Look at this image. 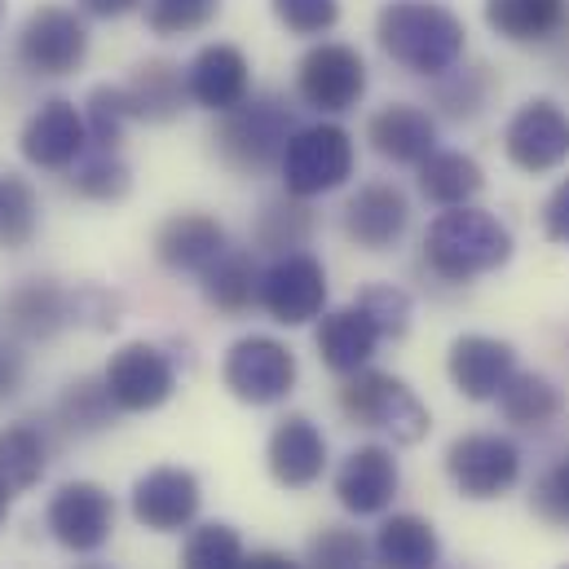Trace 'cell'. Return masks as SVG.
<instances>
[{"label": "cell", "instance_id": "obj_1", "mask_svg": "<svg viewBox=\"0 0 569 569\" xmlns=\"http://www.w3.org/2000/svg\"><path fill=\"white\" fill-rule=\"evenodd\" d=\"M376 44L402 71L437 80L463 62L468 27L441 0H389L376 13Z\"/></svg>", "mask_w": 569, "mask_h": 569}, {"label": "cell", "instance_id": "obj_2", "mask_svg": "<svg viewBox=\"0 0 569 569\" xmlns=\"http://www.w3.org/2000/svg\"><path fill=\"white\" fill-rule=\"evenodd\" d=\"M512 261V230L477 208H441L425 230V266L441 283H472L481 274H495Z\"/></svg>", "mask_w": 569, "mask_h": 569}, {"label": "cell", "instance_id": "obj_3", "mask_svg": "<svg viewBox=\"0 0 569 569\" xmlns=\"http://www.w3.org/2000/svg\"><path fill=\"white\" fill-rule=\"evenodd\" d=\"M296 133V116L279 93H252L234 111L217 116L212 150L239 177H261L283 163V150Z\"/></svg>", "mask_w": 569, "mask_h": 569}, {"label": "cell", "instance_id": "obj_4", "mask_svg": "<svg viewBox=\"0 0 569 569\" xmlns=\"http://www.w3.org/2000/svg\"><path fill=\"white\" fill-rule=\"evenodd\" d=\"M340 411H345L349 425L385 432L398 446L425 441L428 428H432V416H428L425 402L416 398V389L407 380H398L393 371H376V367H362V371L345 376Z\"/></svg>", "mask_w": 569, "mask_h": 569}, {"label": "cell", "instance_id": "obj_5", "mask_svg": "<svg viewBox=\"0 0 569 569\" xmlns=\"http://www.w3.org/2000/svg\"><path fill=\"white\" fill-rule=\"evenodd\" d=\"M13 53L36 80H67L89 62V22L67 4H36L18 27Z\"/></svg>", "mask_w": 569, "mask_h": 569}, {"label": "cell", "instance_id": "obj_6", "mask_svg": "<svg viewBox=\"0 0 569 569\" xmlns=\"http://www.w3.org/2000/svg\"><path fill=\"white\" fill-rule=\"evenodd\" d=\"M353 163H358V150H353L349 129L336 120H318V124H305L291 133L279 177H283L287 194L318 199V194L340 190L353 177Z\"/></svg>", "mask_w": 569, "mask_h": 569}, {"label": "cell", "instance_id": "obj_7", "mask_svg": "<svg viewBox=\"0 0 569 569\" xmlns=\"http://www.w3.org/2000/svg\"><path fill=\"white\" fill-rule=\"evenodd\" d=\"M367 58L345 40H318L296 62V98L322 120L353 111L367 98Z\"/></svg>", "mask_w": 569, "mask_h": 569}, {"label": "cell", "instance_id": "obj_8", "mask_svg": "<svg viewBox=\"0 0 569 569\" xmlns=\"http://www.w3.org/2000/svg\"><path fill=\"white\" fill-rule=\"evenodd\" d=\"M300 380V362L274 336H243L226 349L221 385L243 407H279Z\"/></svg>", "mask_w": 569, "mask_h": 569}, {"label": "cell", "instance_id": "obj_9", "mask_svg": "<svg viewBox=\"0 0 569 569\" xmlns=\"http://www.w3.org/2000/svg\"><path fill=\"white\" fill-rule=\"evenodd\" d=\"M446 477L472 503L499 499L521 481V446L503 432H463L446 446Z\"/></svg>", "mask_w": 569, "mask_h": 569}, {"label": "cell", "instance_id": "obj_10", "mask_svg": "<svg viewBox=\"0 0 569 569\" xmlns=\"http://www.w3.org/2000/svg\"><path fill=\"white\" fill-rule=\"evenodd\" d=\"M44 530L58 548L89 557L116 535V499L98 481H62L44 508Z\"/></svg>", "mask_w": 569, "mask_h": 569}, {"label": "cell", "instance_id": "obj_11", "mask_svg": "<svg viewBox=\"0 0 569 569\" xmlns=\"http://www.w3.org/2000/svg\"><path fill=\"white\" fill-rule=\"evenodd\" d=\"M102 380L120 416H150L177 393V362L150 340H129L111 353Z\"/></svg>", "mask_w": 569, "mask_h": 569}, {"label": "cell", "instance_id": "obj_12", "mask_svg": "<svg viewBox=\"0 0 569 569\" xmlns=\"http://www.w3.org/2000/svg\"><path fill=\"white\" fill-rule=\"evenodd\" d=\"M503 154L530 177L557 172L569 159V111L552 98L521 102L503 129Z\"/></svg>", "mask_w": 569, "mask_h": 569}, {"label": "cell", "instance_id": "obj_13", "mask_svg": "<svg viewBox=\"0 0 569 569\" xmlns=\"http://www.w3.org/2000/svg\"><path fill=\"white\" fill-rule=\"evenodd\" d=\"M261 309L279 327H309L327 313V270L309 252L274 257L261 270Z\"/></svg>", "mask_w": 569, "mask_h": 569}, {"label": "cell", "instance_id": "obj_14", "mask_svg": "<svg viewBox=\"0 0 569 569\" xmlns=\"http://www.w3.org/2000/svg\"><path fill=\"white\" fill-rule=\"evenodd\" d=\"M340 230L353 248L362 252H389L402 243L411 230V199L393 181H362L345 208H340Z\"/></svg>", "mask_w": 569, "mask_h": 569}, {"label": "cell", "instance_id": "obj_15", "mask_svg": "<svg viewBox=\"0 0 569 569\" xmlns=\"http://www.w3.org/2000/svg\"><path fill=\"white\" fill-rule=\"evenodd\" d=\"M18 150L31 168L40 172H71L84 150H89V129H84V111L71 98H49L40 102L22 133H18Z\"/></svg>", "mask_w": 569, "mask_h": 569}, {"label": "cell", "instance_id": "obj_16", "mask_svg": "<svg viewBox=\"0 0 569 569\" xmlns=\"http://www.w3.org/2000/svg\"><path fill=\"white\" fill-rule=\"evenodd\" d=\"M398 486H402V468L393 459L389 446L380 441H367V446H353L336 477H331V490H336V503L349 512V517H385L389 503L398 499Z\"/></svg>", "mask_w": 569, "mask_h": 569}, {"label": "cell", "instance_id": "obj_17", "mask_svg": "<svg viewBox=\"0 0 569 569\" xmlns=\"http://www.w3.org/2000/svg\"><path fill=\"white\" fill-rule=\"evenodd\" d=\"M199 503H203V486L190 468H150L133 481V495H129V508H133V521L146 526L150 535H181L194 526L199 517Z\"/></svg>", "mask_w": 569, "mask_h": 569}, {"label": "cell", "instance_id": "obj_18", "mask_svg": "<svg viewBox=\"0 0 569 569\" xmlns=\"http://www.w3.org/2000/svg\"><path fill=\"white\" fill-rule=\"evenodd\" d=\"M186 93L208 116L234 111L239 102L252 98V62H248V53L239 44H230V40L203 44L186 62Z\"/></svg>", "mask_w": 569, "mask_h": 569}, {"label": "cell", "instance_id": "obj_19", "mask_svg": "<svg viewBox=\"0 0 569 569\" xmlns=\"http://www.w3.org/2000/svg\"><path fill=\"white\" fill-rule=\"evenodd\" d=\"M517 371V349L499 336H481V331H468V336H455L450 340V353H446V376L455 385L459 398L468 402H495L499 389L512 380Z\"/></svg>", "mask_w": 569, "mask_h": 569}, {"label": "cell", "instance_id": "obj_20", "mask_svg": "<svg viewBox=\"0 0 569 569\" xmlns=\"http://www.w3.org/2000/svg\"><path fill=\"white\" fill-rule=\"evenodd\" d=\"M0 318L18 345H49L71 327V291L53 279H22L4 291Z\"/></svg>", "mask_w": 569, "mask_h": 569}, {"label": "cell", "instance_id": "obj_21", "mask_svg": "<svg viewBox=\"0 0 569 569\" xmlns=\"http://www.w3.org/2000/svg\"><path fill=\"white\" fill-rule=\"evenodd\" d=\"M230 252V234L208 212H172L154 230V261L168 274H203Z\"/></svg>", "mask_w": 569, "mask_h": 569}, {"label": "cell", "instance_id": "obj_22", "mask_svg": "<svg viewBox=\"0 0 569 569\" xmlns=\"http://www.w3.org/2000/svg\"><path fill=\"white\" fill-rule=\"evenodd\" d=\"M266 468L274 486L283 490H309L327 472V437L309 416H283L270 428L266 441Z\"/></svg>", "mask_w": 569, "mask_h": 569}, {"label": "cell", "instance_id": "obj_23", "mask_svg": "<svg viewBox=\"0 0 569 569\" xmlns=\"http://www.w3.org/2000/svg\"><path fill=\"white\" fill-rule=\"evenodd\" d=\"M367 142L385 163L420 168L437 150V120L416 102H389L367 120Z\"/></svg>", "mask_w": 569, "mask_h": 569}, {"label": "cell", "instance_id": "obj_24", "mask_svg": "<svg viewBox=\"0 0 569 569\" xmlns=\"http://www.w3.org/2000/svg\"><path fill=\"white\" fill-rule=\"evenodd\" d=\"M486 27L521 49H548L569 36V0H486Z\"/></svg>", "mask_w": 569, "mask_h": 569}, {"label": "cell", "instance_id": "obj_25", "mask_svg": "<svg viewBox=\"0 0 569 569\" xmlns=\"http://www.w3.org/2000/svg\"><path fill=\"white\" fill-rule=\"evenodd\" d=\"M313 349H318L322 367L345 380V376L371 367V358H376V349H380V331H376V322L362 313V305L327 309V313L318 318Z\"/></svg>", "mask_w": 569, "mask_h": 569}, {"label": "cell", "instance_id": "obj_26", "mask_svg": "<svg viewBox=\"0 0 569 569\" xmlns=\"http://www.w3.org/2000/svg\"><path fill=\"white\" fill-rule=\"evenodd\" d=\"M124 93H129V107H133L138 124H172L190 102L186 67L172 62V58H146L133 67Z\"/></svg>", "mask_w": 569, "mask_h": 569}, {"label": "cell", "instance_id": "obj_27", "mask_svg": "<svg viewBox=\"0 0 569 569\" xmlns=\"http://www.w3.org/2000/svg\"><path fill=\"white\" fill-rule=\"evenodd\" d=\"M376 566L380 569H437L441 566V539L420 512H393L376 530Z\"/></svg>", "mask_w": 569, "mask_h": 569}, {"label": "cell", "instance_id": "obj_28", "mask_svg": "<svg viewBox=\"0 0 569 569\" xmlns=\"http://www.w3.org/2000/svg\"><path fill=\"white\" fill-rule=\"evenodd\" d=\"M199 291L217 313L243 318L252 305H261V266L248 248H230L217 266L199 274Z\"/></svg>", "mask_w": 569, "mask_h": 569}, {"label": "cell", "instance_id": "obj_29", "mask_svg": "<svg viewBox=\"0 0 569 569\" xmlns=\"http://www.w3.org/2000/svg\"><path fill=\"white\" fill-rule=\"evenodd\" d=\"M416 186L428 203L437 208H463L486 190V172L472 154L463 150H432L416 168Z\"/></svg>", "mask_w": 569, "mask_h": 569}, {"label": "cell", "instance_id": "obj_30", "mask_svg": "<svg viewBox=\"0 0 569 569\" xmlns=\"http://www.w3.org/2000/svg\"><path fill=\"white\" fill-rule=\"evenodd\" d=\"M116 416H120V407L111 402L102 376H80V380H71V385L58 393V402H53V420H58V428H62L67 437L107 432V428L116 425Z\"/></svg>", "mask_w": 569, "mask_h": 569}, {"label": "cell", "instance_id": "obj_31", "mask_svg": "<svg viewBox=\"0 0 569 569\" xmlns=\"http://www.w3.org/2000/svg\"><path fill=\"white\" fill-rule=\"evenodd\" d=\"M495 402H499V416L512 428H548L566 407L561 389L539 371H512V380L499 389Z\"/></svg>", "mask_w": 569, "mask_h": 569}, {"label": "cell", "instance_id": "obj_32", "mask_svg": "<svg viewBox=\"0 0 569 569\" xmlns=\"http://www.w3.org/2000/svg\"><path fill=\"white\" fill-rule=\"evenodd\" d=\"M309 234H313L309 199H296V194H287V190L257 212V226H252V243H257V252H270V257L305 252Z\"/></svg>", "mask_w": 569, "mask_h": 569}, {"label": "cell", "instance_id": "obj_33", "mask_svg": "<svg viewBox=\"0 0 569 569\" xmlns=\"http://www.w3.org/2000/svg\"><path fill=\"white\" fill-rule=\"evenodd\" d=\"M44 468H49V437L40 428L31 420L0 428V486H9L13 495L31 490L40 486Z\"/></svg>", "mask_w": 569, "mask_h": 569}, {"label": "cell", "instance_id": "obj_34", "mask_svg": "<svg viewBox=\"0 0 569 569\" xmlns=\"http://www.w3.org/2000/svg\"><path fill=\"white\" fill-rule=\"evenodd\" d=\"M490 93H495V76L490 67H450L446 76L432 80V107L446 116V120H477L486 107H490Z\"/></svg>", "mask_w": 569, "mask_h": 569}, {"label": "cell", "instance_id": "obj_35", "mask_svg": "<svg viewBox=\"0 0 569 569\" xmlns=\"http://www.w3.org/2000/svg\"><path fill=\"white\" fill-rule=\"evenodd\" d=\"M67 186H71V194H80L89 203H120L133 190V168L120 159V150H93V154L84 150V159L71 168Z\"/></svg>", "mask_w": 569, "mask_h": 569}, {"label": "cell", "instance_id": "obj_36", "mask_svg": "<svg viewBox=\"0 0 569 569\" xmlns=\"http://www.w3.org/2000/svg\"><path fill=\"white\" fill-rule=\"evenodd\" d=\"M40 234V194L27 177L0 172V248L18 252Z\"/></svg>", "mask_w": 569, "mask_h": 569}, {"label": "cell", "instance_id": "obj_37", "mask_svg": "<svg viewBox=\"0 0 569 569\" xmlns=\"http://www.w3.org/2000/svg\"><path fill=\"white\" fill-rule=\"evenodd\" d=\"M243 535L230 521H203L186 535L177 569H243Z\"/></svg>", "mask_w": 569, "mask_h": 569}, {"label": "cell", "instance_id": "obj_38", "mask_svg": "<svg viewBox=\"0 0 569 569\" xmlns=\"http://www.w3.org/2000/svg\"><path fill=\"white\" fill-rule=\"evenodd\" d=\"M80 111H84V129H89V146L93 150H120L129 124H133V107H129L124 84H98L84 98Z\"/></svg>", "mask_w": 569, "mask_h": 569}, {"label": "cell", "instance_id": "obj_39", "mask_svg": "<svg viewBox=\"0 0 569 569\" xmlns=\"http://www.w3.org/2000/svg\"><path fill=\"white\" fill-rule=\"evenodd\" d=\"M305 566L309 569H371L376 552L371 543L353 530V526H322L309 548H305Z\"/></svg>", "mask_w": 569, "mask_h": 569}, {"label": "cell", "instance_id": "obj_40", "mask_svg": "<svg viewBox=\"0 0 569 569\" xmlns=\"http://www.w3.org/2000/svg\"><path fill=\"white\" fill-rule=\"evenodd\" d=\"M142 13L150 36L181 40V36H199L203 27H212L221 13V0H146Z\"/></svg>", "mask_w": 569, "mask_h": 569}, {"label": "cell", "instance_id": "obj_41", "mask_svg": "<svg viewBox=\"0 0 569 569\" xmlns=\"http://www.w3.org/2000/svg\"><path fill=\"white\" fill-rule=\"evenodd\" d=\"M353 305H362V313L376 322L380 340H402V336L411 331L416 305H411V296H407L402 287L371 283V287H362V291H358V300H353Z\"/></svg>", "mask_w": 569, "mask_h": 569}, {"label": "cell", "instance_id": "obj_42", "mask_svg": "<svg viewBox=\"0 0 569 569\" xmlns=\"http://www.w3.org/2000/svg\"><path fill=\"white\" fill-rule=\"evenodd\" d=\"M270 13L291 36L318 40L340 22V0H270Z\"/></svg>", "mask_w": 569, "mask_h": 569}, {"label": "cell", "instance_id": "obj_43", "mask_svg": "<svg viewBox=\"0 0 569 569\" xmlns=\"http://www.w3.org/2000/svg\"><path fill=\"white\" fill-rule=\"evenodd\" d=\"M120 309H124L120 296L98 283H80L71 291V322H76V327L111 331V327H120Z\"/></svg>", "mask_w": 569, "mask_h": 569}, {"label": "cell", "instance_id": "obj_44", "mask_svg": "<svg viewBox=\"0 0 569 569\" xmlns=\"http://www.w3.org/2000/svg\"><path fill=\"white\" fill-rule=\"evenodd\" d=\"M530 508H535L548 526H569V459L552 463V468L535 481Z\"/></svg>", "mask_w": 569, "mask_h": 569}, {"label": "cell", "instance_id": "obj_45", "mask_svg": "<svg viewBox=\"0 0 569 569\" xmlns=\"http://www.w3.org/2000/svg\"><path fill=\"white\" fill-rule=\"evenodd\" d=\"M22 376H27V358H22L18 340L0 336V407L22 389Z\"/></svg>", "mask_w": 569, "mask_h": 569}, {"label": "cell", "instance_id": "obj_46", "mask_svg": "<svg viewBox=\"0 0 569 569\" xmlns=\"http://www.w3.org/2000/svg\"><path fill=\"white\" fill-rule=\"evenodd\" d=\"M543 234H548L552 243L569 248V177L557 181V190H552L548 203H543Z\"/></svg>", "mask_w": 569, "mask_h": 569}, {"label": "cell", "instance_id": "obj_47", "mask_svg": "<svg viewBox=\"0 0 569 569\" xmlns=\"http://www.w3.org/2000/svg\"><path fill=\"white\" fill-rule=\"evenodd\" d=\"M146 0H76V9L84 18H102V22H116V18H129L138 13Z\"/></svg>", "mask_w": 569, "mask_h": 569}, {"label": "cell", "instance_id": "obj_48", "mask_svg": "<svg viewBox=\"0 0 569 569\" xmlns=\"http://www.w3.org/2000/svg\"><path fill=\"white\" fill-rule=\"evenodd\" d=\"M243 569H305L300 561H291L287 552H274V548H266V552H252Z\"/></svg>", "mask_w": 569, "mask_h": 569}, {"label": "cell", "instance_id": "obj_49", "mask_svg": "<svg viewBox=\"0 0 569 569\" xmlns=\"http://www.w3.org/2000/svg\"><path fill=\"white\" fill-rule=\"evenodd\" d=\"M9 503H13V490H9V486H0V526L9 521Z\"/></svg>", "mask_w": 569, "mask_h": 569}, {"label": "cell", "instance_id": "obj_50", "mask_svg": "<svg viewBox=\"0 0 569 569\" xmlns=\"http://www.w3.org/2000/svg\"><path fill=\"white\" fill-rule=\"evenodd\" d=\"M76 569H111V566H76Z\"/></svg>", "mask_w": 569, "mask_h": 569}, {"label": "cell", "instance_id": "obj_51", "mask_svg": "<svg viewBox=\"0 0 569 569\" xmlns=\"http://www.w3.org/2000/svg\"><path fill=\"white\" fill-rule=\"evenodd\" d=\"M0 18H4V0H0Z\"/></svg>", "mask_w": 569, "mask_h": 569}, {"label": "cell", "instance_id": "obj_52", "mask_svg": "<svg viewBox=\"0 0 569 569\" xmlns=\"http://www.w3.org/2000/svg\"><path fill=\"white\" fill-rule=\"evenodd\" d=\"M561 569H569V566H561Z\"/></svg>", "mask_w": 569, "mask_h": 569}]
</instances>
